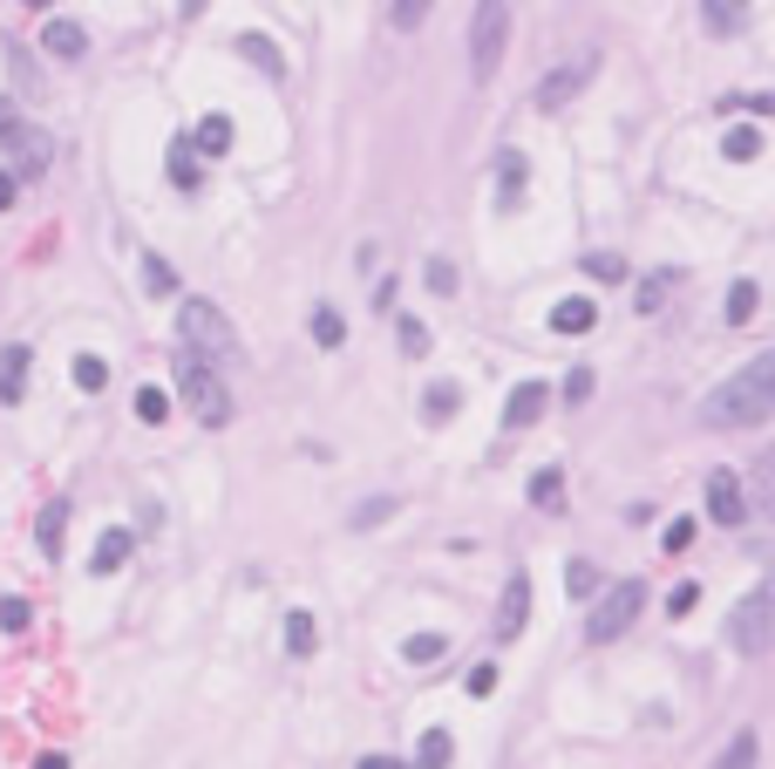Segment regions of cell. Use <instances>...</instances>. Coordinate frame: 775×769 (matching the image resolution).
<instances>
[{
    "label": "cell",
    "mask_w": 775,
    "mask_h": 769,
    "mask_svg": "<svg viewBox=\"0 0 775 769\" xmlns=\"http://www.w3.org/2000/svg\"><path fill=\"white\" fill-rule=\"evenodd\" d=\"M775 416V348H762L755 362H741L721 389L701 402V423L708 429H755Z\"/></svg>",
    "instance_id": "6da1fadb"
},
{
    "label": "cell",
    "mask_w": 775,
    "mask_h": 769,
    "mask_svg": "<svg viewBox=\"0 0 775 769\" xmlns=\"http://www.w3.org/2000/svg\"><path fill=\"white\" fill-rule=\"evenodd\" d=\"M177 395H185V408H191L198 429H225V423H231V389H225V375L204 362V354H191V348H185V362H177Z\"/></svg>",
    "instance_id": "7a4b0ae2"
},
{
    "label": "cell",
    "mask_w": 775,
    "mask_h": 769,
    "mask_svg": "<svg viewBox=\"0 0 775 769\" xmlns=\"http://www.w3.org/2000/svg\"><path fill=\"white\" fill-rule=\"evenodd\" d=\"M177 335H185V348L204 354V362H231V354H239V335H231V320L218 314L212 300H185V306H177Z\"/></svg>",
    "instance_id": "3957f363"
},
{
    "label": "cell",
    "mask_w": 775,
    "mask_h": 769,
    "mask_svg": "<svg viewBox=\"0 0 775 769\" xmlns=\"http://www.w3.org/2000/svg\"><path fill=\"white\" fill-rule=\"evenodd\" d=\"M504 48H510V0H483L477 21H470V75H477V83L497 75Z\"/></svg>",
    "instance_id": "277c9868"
},
{
    "label": "cell",
    "mask_w": 775,
    "mask_h": 769,
    "mask_svg": "<svg viewBox=\"0 0 775 769\" xmlns=\"http://www.w3.org/2000/svg\"><path fill=\"white\" fill-rule=\"evenodd\" d=\"M639 606H646V585L639 579H619L599 593V606H592V620H585V640L592 647H606V640H619L633 620H639Z\"/></svg>",
    "instance_id": "5b68a950"
},
{
    "label": "cell",
    "mask_w": 775,
    "mask_h": 769,
    "mask_svg": "<svg viewBox=\"0 0 775 769\" xmlns=\"http://www.w3.org/2000/svg\"><path fill=\"white\" fill-rule=\"evenodd\" d=\"M728 640L741 654H768L775 647V585H755V593L728 613Z\"/></svg>",
    "instance_id": "8992f818"
},
{
    "label": "cell",
    "mask_w": 775,
    "mask_h": 769,
    "mask_svg": "<svg viewBox=\"0 0 775 769\" xmlns=\"http://www.w3.org/2000/svg\"><path fill=\"white\" fill-rule=\"evenodd\" d=\"M0 150H8V157H14V171L41 177V171H48V157H55V137H48L41 123H28V116L0 110Z\"/></svg>",
    "instance_id": "52a82bcc"
},
{
    "label": "cell",
    "mask_w": 775,
    "mask_h": 769,
    "mask_svg": "<svg viewBox=\"0 0 775 769\" xmlns=\"http://www.w3.org/2000/svg\"><path fill=\"white\" fill-rule=\"evenodd\" d=\"M592 68H599V55H592V48H585V55H572V62H558L545 83H537V110H564V102H572V96L592 83Z\"/></svg>",
    "instance_id": "ba28073f"
},
{
    "label": "cell",
    "mask_w": 775,
    "mask_h": 769,
    "mask_svg": "<svg viewBox=\"0 0 775 769\" xmlns=\"http://www.w3.org/2000/svg\"><path fill=\"white\" fill-rule=\"evenodd\" d=\"M708 518H714L721 531H735V525L748 518V491H741L735 470H714V477H708Z\"/></svg>",
    "instance_id": "9c48e42d"
},
{
    "label": "cell",
    "mask_w": 775,
    "mask_h": 769,
    "mask_svg": "<svg viewBox=\"0 0 775 769\" xmlns=\"http://www.w3.org/2000/svg\"><path fill=\"white\" fill-rule=\"evenodd\" d=\"M674 287H681V266H660V273H646L639 287H633V314H639V320H653L660 306L674 300Z\"/></svg>",
    "instance_id": "30bf717a"
},
{
    "label": "cell",
    "mask_w": 775,
    "mask_h": 769,
    "mask_svg": "<svg viewBox=\"0 0 775 769\" xmlns=\"http://www.w3.org/2000/svg\"><path fill=\"white\" fill-rule=\"evenodd\" d=\"M524 620H531V579L517 572V579L504 585V606H497V640H517V633H524Z\"/></svg>",
    "instance_id": "8fae6325"
},
{
    "label": "cell",
    "mask_w": 775,
    "mask_h": 769,
    "mask_svg": "<svg viewBox=\"0 0 775 769\" xmlns=\"http://www.w3.org/2000/svg\"><path fill=\"white\" fill-rule=\"evenodd\" d=\"M545 381H517V389H510V402H504V429H531L537 416H545Z\"/></svg>",
    "instance_id": "7c38bea8"
},
{
    "label": "cell",
    "mask_w": 775,
    "mask_h": 769,
    "mask_svg": "<svg viewBox=\"0 0 775 769\" xmlns=\"http://www.w3.org/2000/svg\"><path fill=\"white\" fill-rule=\"evenodd\" d=\"M21 395H28V348L8 341V348H0V402L14 408Z\"/></svg>",
    "instance_id": "4fadbf2b"
},
{
    "label": "cell",
    "mask_w": 775,
    "mask_h": 769,
    "mask_svg": "<svg viewBox=\"0 0 775 769\" xmlns=\"http://www.w3.org/2000/svg\"><path fill=\"white\" fill-rule=\"evenodd\" d=\"M592 327H599V306H592L585 293H572V300L551 306V335H592Z\"/></svg>",
    "instance_id": "5bb4252c"
},
{
    "label": "cell",
    "mask_w": 775,
    "mask_h": 769,
    "mask_svg": "<svg viewBox=\"0 0 775 769\" xmlns=\"http://www.w3.org/2000/svg\"><path fill=\"white\" fill-rule=\"evenodd\" d=\"M41 48H48L55 62H82V55H89V35L75 28V21H48V28H41Z\"/></svg>",
    "instance_id": "9a60e30c"
},
{
    "label": "cell",
    "mask_w": 775,
    "mask_h": 769,
    "mask_svg": "<svg viewBox=\"0 0 775 769\" xmlns=\"http://www.w3.org/2000/svg\"><path fill=\"white\" fill-rule=\"evenodd\" d=\"M701 28L708 35H741L748 28V0H701Z\"/></svg>",
    "instance_id": "2e32d148"
},
{
    "label": "cell",
    "mask_w": 775,
    "mask_h": 769,
    "mask_svg": "<svg viewBox=\"0 0 775 769\" xmlns=\"http://www.w3.org/2000/svg\"><path fill=\"white\" fill-rule=\"evenodd\" d=\"M191 150H198V157H225V150H231V116H204L198 123V130H191Z\"/></svg>",
    "instance_id": "e0dca14e"
},
{
    "label": "cell",
    "mask_w": 775,
    "mask_h": 769,
    "mask_svg": "<svg viewBox=\"0 0 775 769\" xmlns=\"http://www.w3.org/2000/svg\"><path fill=\"white\" fill-rule=\"evenodd\" d=\"M129 545H137V538H129V531H102V545H96V558H89V572H96V579H110V572H123V558H129Z\"/></svg>",
    "instance_id": "ac0fdd59"
},
{
    "label": "cell",
    "mask_w": 775,
    "mask_h": 769,
    "mask_svg": "<svg viewBox=\"0 0 775 769\" xmlns=\"http://www.w3.org/2000/svg\"><path fill=\"white\" fill-rule=\"evenodd\" d=\"M748 483H755V497H748V504H755L762 518L775 525V443H768V450L755 456V477H748Z\"/></svg>",
    "instance_id": "d6986e66"
},
{
    "label": "cell",
    "mask_w": 775,
    "mask_h": 769,
    "mask_svg": "<svg viewBox=\"0 0 775 769\" xmlns=\"http://www.w3.org/2000/svg\"><path fill=\"white\" fill-rule=\"evenodd\" d=\"M531 185V164H524V150H504V171H497V204H517Z\"/></svg>",
    "instance_id": "ffe728a7"
},
{
    "label": "cell",
    "mask_w": 775,
    "mask_h": 769,
    "mask_svg": "<svg viewBox=\"0 0 775 769\" xmlns=\"http://www.w3.org/2000/svg\"><path fill=\"white\" fill-rule=\"evenodd\" d=\"M75 389H82V395H102V389H110V362H102V354H75Z\"/></svg>",
    "instance_id": "44dd1931"
},
{
    "label": "cell",
    "mask_w": 775,
    "mask_h": 769,
    "mask_svg": "<svg viewBox=\"0 0 775 769\" xmlns=\"http://www.w3.org/2000/svg\"><path fill=\"white\" fill-rule=\"evenodd\" d=\"M721 157H735V164H755V157H762V130H755V123H735V130H728V143H721Z\"/></svg>",
    "instance_id": "7402d4cb"
},
{
    "label": "cell",
    "mask_w": 775,
    "mask_h": 769,
    "mask_svg": "<svg viewBox=\"0 0 775 769\" xmlns=\"http://www.w3.org/2000/svg\"><path fill=\"white\" fill-rule=\"evenodd\" d=\"M456 402H462V389H456V381H429V395H422V416H429V423H449V416H456Z\"/></svg>",
    "instance_id": "603a6c76"
},
{
    "label": "cell",
    "mask_w": 775,
    "mask_h": 769,
    "mask_svg": "<svg viewBox=\"0 0 775 769\" xmlns=\"http://www.w3.org/2000/svg\"><path fill=\"white\" fill-rule=\"evenodd\" d=\"M239 48H245V55H252L258 68H266V75H272V83H279V75H287V55H279V41H272V35H245Z\"/></svg>",
    "instance_id": "cb8c5ba5"
},
{
    "label": "cell",
    "mask_w": 775,
    "mask_h": 769,
    "mask_svg": "<svg viewBox=\"0 0 775 769\" xmlns=\"http://www.w3.org/2000/svg\"><path fill=\"white\" fill-rule=\"evenodd\" d=\"M443 647H449L443 633H408V640H402V660H416V668H435V660H443Z\"/></svg>",
    "instance_id": "d4e9b609"
},
{
    "label": "cell",
    "mask_w": 775,
    "mask_h": 769,
    "mask_svg": "<svg viewBox=\"0 0 775 769\" xmlns=\"http://www.w3.org/2000/svg\"><path fill=\"white\" fill-rule=\"evenodd\" d=\"M198 177H204V171H198V150H191V143H170V185H177V191H198Z\"/></svg>",
    "instance_id": "484cf974"
},
{
    "label": "cell",
    "mask_w": 775,
    "mask_h": 769,
    "mask_svg": "<svg viewBox=\"0 0 775 769\" xmlns=\"http://www.w3.org/2000/svg\"><path fill=\"white\" fill-rule=\"evenodd\" d=\"M755 306H762L755 279H735V287H728V320H735V327H748V320H755Z\"/></svg>",
    "instance_id": "4316f807"
},
{
    "label": "cell",
    "mask_w": 775,
    "mask_h": 769,
    "mask_svg": "<svg viewBox=\"0 0 775 769\" xmlns=\"http://www.w3.org/2000/svg\"><path fill=\"white\" fill-rule=\"evenodd\" d=\"M531 504H537V510H558V504H564V470H537V477H531Z\"/></svg>",
    "instance_id": "83f0119b"
},
{
    "label": "cell",
    "mask_w": 775,
    "mask_h": 769,
    "mask_svg": "<svg viewBox=\"0 0 775 769\" xmlns=\"http://www.w3.org/2000/svg\"><path fill=\"white\" fill-rule=\"evenodd\" d=\"M564 593L592 600V593H599V566H592V558H572V566H564Z\"/></svg>",
    "instance_id": "f1b7e54d"
},
{
    "label": "cell",
    "mask_w": 775,
    "mask_h": 769,
    "mask_svg": "<svg viewBox=\"0 0 775 769\" xmlns=\"http://www.w3.org/2000/svg\"><path fill=\"white\" fill-rule=\"evenodd\" d=\"M62 525H68V504L55 497V504L41 510V552H48V558H62Z\"/></svg>",
    "instance_id": "f546056e"
},
{
    "label": "cell",
    "mask_w": 775,
    "mask_h": 769,
    "mask_svg": "<svg viewBox=\"0 0 775 769\" xmlns=\"http://www.w3.org/2000/svg\"><path fill=\"white\" fill-rule=\"evenodd\" d=\"M314 613H287V654H314Z\"/></svg>",
    "instance_id": "4dcf8cb0"
},
{
    "label": "cell",
    "mask_w": 775,
    "mask_h": 769,
    "mask_svg": "<svg viewBox=\"0 0 775 769\" xmlns=\"http://www.w3.org/2000/svg\"><path fill=\"white\" fill-rule=\"evenodd\" d=\"M585 273H592V279H599V287H619V279H626L633 266H626V260H619V252H592V260H585Z\"/></svg>",
    "instance_id": "1f68e13d"
},
{
    "label": "cell",
    "mask_w": 775,
    "mask_h": 769,
    "mask_svg": "<svg viewBox=\"0 0 775 769\" xmlns=\"http://www.w3.org/2000/svg\"><path fill=\"white\" fill-rule=\"evenodd\" d=\"M314 341H320V348H341V341H347V320L333 314V306H314Z\"/></svg>",
    "instance_id": "d6a6232c"
},
{
    "label": "cell",
    "mask_w": 775,
    "mask_h": 769,
    "mask_svg": "<svg viewBox=\"0 0 775 769\" xmlns=\"http://www.w3.org/2000/svg\"><path fill=\"white\" fill-rule=\"evenodd\" d=\"M721 769H755V729H741L728 749H721Z\"/></svg>",
    "instance_id": "836d02e7"
},
{
    "label": "cell",
    "mask_w": 775,
    "mask_h": 769,
    "mask_svg": "<svg viewBox=\"0 0 775 769\" xmlns=\"http://www.w3.org/2000/svg\"><path fill=\"white\" fill-rule=\"evenodd\" d=\"M687 545H694V518H666V531H660V552H674V558H681Z\"/></svg>",
    "instance_id": "e575fe53"
},
{
    "label": "cell",
    "mask_w": 775,
    "mask_h": 769,
    "mask_svg": "<svg viewBox=\"0 0 775 769\" xmlns=\"http://www.w3.org/2000/svg\"><path fill=\"white\" fill-rule=\"evenodd\" d=\"M416 756H422V769H449V735H443V729H429Z\"/></svg>",
    "instance_id": "d590c367"
},
{
    "label": "cell",
    "mask_w": 775,
    "mask_h": 769,
    "mask_svg": "<svg viewBox=\"0 0 775 769\" xmlns=\"http://www.w3.org/2000/svg\"><path fill=\"white\" fill-rule=\"evenodd\" d=\"M694 606H701V585H694V579H681L674 593H666V613H674V620H687Z\"/></svg>",
    "instance_id": "8d00e7d4"
},
{
    "label": "cell",
    "mask_w": 775,
    "mask_h": 769,
    "mask_svg": "<svg viewBox=\"0 0 775 769\" xmlns=\"http://www.w3.org/2000/svg\"><path fill=\"white\" fill-rule=\"evenodd\" d=\"M395 341H402V354H429V327L402 314V327H395Z\"/></svg>",
    "instance_id": "74e56055"
},
{
    "label": "cell",
    "mask_w": 775,
    "mask_h": 769,
    "mask_svg": "<svg viewBox=\"0 0 775 769\" xmlns=\"http://www.w3.org/2000/svg\"><path fill=\"white\" fill-rule=\"evenodd\" d=\"M137 416H143V423H164V416H170V395H164V389H137Z\"/></svg>",
    "instance_id": "f35d334b"
},
{
    "label": "cell",
    "mask_w": 775,
    "mask_h": 769,
    "mask_svg": "<svg viewBox=\"0 0 775 769\" xmlns=\"http://www.w3.org/2000/svg\"><path fill=\"white\" fill-rule=\"evenodd\" d=\"M143 279H150V293H177V273L157 260V252H150V260H143Z\"/></svg>",
    "instance_id": "ab89813d"
},
{
    "label": "cell",
    "mask_w": 775,
    "mask_h": 769,
    "mask_svg": "<svg viewBox=\"0 0 775 769\" xmlns=\"http://www.w3.org/2000/svg\"><path fill=\"white\" fill-rule=\"evenodd\" d=\"M579 402H592V368H572V375H564V408H579Z\"/></svg>",
    "instance_id": "60d3db41"
},
{
    "label": "cell",
    "mask_w": 775,
    "mask_h": 769,
    "mask_svg": "<svg viewBox=\"0 0 775 769\" xmlns=\"http://www.w3.org/2000/svg\"><path fill=\"white\" fill-rule=\"evenodd\" d=\"M387 510H395V497H368V504H360V510H354V531H368V525H381V518H387Z\"/></svg>",
    "instance_id": "b9f144b4"
},
{
    "label": "cell",
    "mask_w": 775,
    "mask_h": 769,
    "mask_svg": "<svg viewBox=\"0 0 775 769\" xmlns=\"http://www.w3.org/2000/svg\"><path fill=\"white\" fill-rule=\"evenodd\" d=\"M429 293H443V300L456 293V266L449 260H429Z\"/></svg>",
    "instance_id": "7bdbcfd3"
},
{
    "label": "cell",
    "mask_w": 775,
    "mask_h": 769,
    "mask_svg": "<svg viewBox=\"0 0 775 769\" xmlns=\"http://www.w3.org/2000/svg\"><path fill=\"white\" fill-rule=\"evenodd\" d=\"M422 14H429V0H395V8H387V21H395V28H416Z\"/></svg>",
    "instance_id": "ee69618b"
},
{
    "label": "cell",
    "mask_w": 775,
    "mask_h": 769,
    "mask_svg": "<svg viewBox=\"0 0 775 769\" xmlns=\"http://www.w3.org/2000/svg\"><path fill=\"white\" fill-rule=\"evenodd\" d=\"M0 627H14V633H21V627H28V606L8 600V606H0Z\"/></svg>",
    "instance_id": "f6af8a7d"
},
{
    "label": "cell",
    "mask_w": 775,
    "mask_h": 769,
    "mask_svg": "<svg viewBox=\"0 0 775 769\" xmlns=\"http://www.w3.org/2000/svg\"><path fill=\"white\" fill-rule=\"evenodd\" d=\"M360 769H408V762H395V756H360Z\"/></svg>",
    "instance_id": "bcb514c9"
},
{
    "label": "cell",
    "mask_w": 775,
    "mask_h": 769,
    "mask_svg": "<svg viewBox=\"0 0 775 769\" xmlns=\"http://www.w3.org/2000/svg\"><path fill=\"white\" fill-rule=\"evenodd\" d=\"M8 204H14V177L0 171V212H8Z\"/></svg>",
    "instance_id": "7dc6e473"
},
{
    "label": "cell",
    "mask_w": 775,
    "mask_h": 769,
    "mask_svg": "<svg viewBox=\"0 0 775 769\" xmlns=\"http://www.w3.org/2000/svg\"><path fill=\"white\" fill-rule=\"evenodd\" d=\"M35 769H68V756H41V762H35Z\"/></svg>",
    "instance_id": "c3c4849f"
},
{
    "label": "cell",
    "mask_w": 775,
    "mask_h": 769,
    "mask_svg": "<svg viewBox=\"0 0 775 769\" xmlns=\"http://www.w3.org/2000/svg\"><path fill=\"white\" fill-rule=\"evenodd\" d=\"M204 14V0H185V21H198Z\"/></svg>",
    "instance_id": "681fc988"
},
{
    "label": "cell",
    "mask_w": 775,
    "mask_h": 769,
    "mask_svg": "<svg viewBox=\"0 0 775 769\" xmlns=\"http://www.w3.org/2000/svg\"><path fill=\"white\" fill-rule=\"evenodd\" d=\"M28 8H48V0H28Z\"/></svg>",
    "instance_id": "f907efd6"
}]
</instances>
